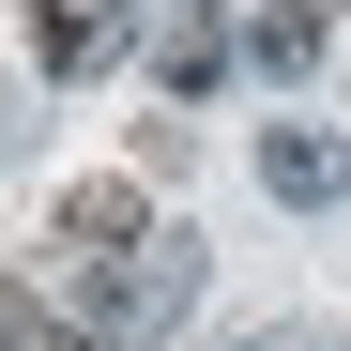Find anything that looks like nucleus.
Instances as JSON below:
<instances>
[{
    "instance_id": "obj_1",
    "label": "nucleus",
    "mask_w": 351,
    "mask_h": 351,
    "mask_svg": "<svg viewBox=\"0 0 351 351\" xmlns=\"http://www.w3.org/2000/svg\"><path fill=\"white\" fill-rule=\"evenodd\" d=\"M184 306H199V229H138L123 260H77L62 336H77V351H138V336H168Z\"/></svg>"
},
{
    "instance_id": "obj_2",
    "label": "nucleus",
    "mask_w": 351,
    "mask_h": 351,
    "mask_svg": "<svg viewBox=\"0 0 351 351\" xmlns=\"http://www.w3.org/2000/svg\"><path fill=\"white\" fill-rule=\"evenodd\" d=\"M31 62H46V77H107V62H138V0H31Z\"/></svg>"
},
{
    "instance_id": "obj_3",
    "label": "nucleus",
    "mask_w": 351,
    "mask_h": 351,
    "mask_svg": "<svg viewBox=\"0 0 351 351\" xmlns=\"http://www.w3.org/2000/svg\"><path fill=\"white\" fill-rule=\"evenodd\" d=\"M260 184H275V199H351V153H336L321 123H275V138H260Z\"/></svg>"
},
{
    "instance_id": "obj_4",
    "label": "nucleus",
    "mask_w": 351,
    "mask_h": 351,
    "mask_svg": "<svg viewBox=\"0 0 351 351\" xmlns=\"http://www.w3.org/2000/svg\"><path fill=\"white\" fill-rule=\"evenodd\" d=\"M138 229H153V199H138V184H77V199H62V260H123Z\"/></svg>"
},
{
    "instance_id": "obj_5",
    "label": "nucleus",
    "mask_w": 351,
    "mask_h": 351,
    "mask_svg": "<svg viewBox=\"0 0 351 351\" xmlns=\"http://www.w3.org/2000/svg\"><path fill=\"white\" fill-rule=\"evenodd\" d=\"M245 46H260V62H290V77H306V62H321V0H275V16H260Z\"/></svg>"
},
{
    "instance_id": "obj_6",
    "label": "nucleus",
    "mask_w": 351,
    "mask_h": 351,
    "mask_svg": "<svg viewBox=\"0 0 351 351\" xmlns=\"http://www.w3.org/2000/svg\"><path fill=\"white\" fill-rule=\"evenodd\" d=\"M31 336H46V321H31V290L0 275V351H31Z\"/></svg>"
},
{
    "instance_id": "obj_7",
    "label": "nucleus",
    "mask_w": 351,
    "mask_h": 351,
    "mask_svg": "<svg viewBox=\"0 0 351 351\" xmlns=\"http://www.w3.org/2000/svg\"><path fill=\"white\" fill-rule=\"evenodd\" d=\"M245 351H321V336H245Z\"/></svg>"
}]
</instances>
